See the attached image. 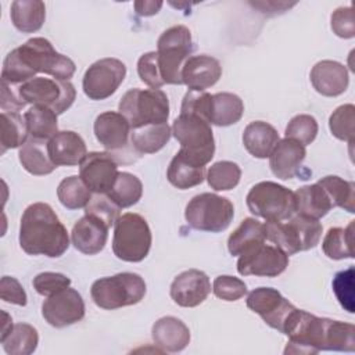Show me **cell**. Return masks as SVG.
<instances>
[{"mask_svg": "<svg viewBox=\"0 0 355 355\" xmlns=\"http://www.w3.org/2000/svg\"><path fill=\"white\" fill-rule=\"evenodd\" d=\"M283 334L288 337L284 354H318L319 351H355V327L351 323L318 318L306 311L294 309Z\"/></svg>", "mask_w": 355, "mask_h": 355, "instance_id": "cell-1", "label": "cell"}, {"mask_svg": "<svg viewBox=\"0 0 355 355\" xmlns=\"http://www.w3.org/2000/svg\"><path fill=\"white\" fill-rule=\"evenodd\" d=\"M75 69V62L55 51L47 39L32 37L7 54L3 62L1 80L19 86L35 78L37 72L51 75L55 79L69 80Z\"/></svg>", "mask_w": 355, "mask_h": 355, "instance_id": "cell-2", "label": "cell"}, {"mask_svg": "<svg viewBox=\"0 0 355 355\" xmlns=\"http://www.w3.org/2000/svg\"><path fill=\"white\" fill-rule=\"evenodd\" d=\"M19 245L29 255L61 257L69 247L65 226L46 202H33L24 211L19 225Z\"/></svg>", "mask_w": 355, "mask_h": 355, "instance_id": "cell-3", "label": "cell"}, {"mask_svg": "<svg viewBox=\"0 0 355 355\" xmlns=\"http://www.w3.org/2000/svg\"><path fill=\"white\" fill-rule=\"evenodd\" d=\"M172 135L180 144L178 151L197 166H205L214 157L215 140L211 123L200 115L180 112L172 123Z\"/></svg>", "mask_w": 355, "mask_h": 355, "instance_id": "cell-4", "label": "cell"}, {"mask_svg": "<svg viewBox=\"0 0 355 355\" xmlns=\"http://www.w3.org/2000/svg\"><path fill=\"white\" fill-rule=\"evenodd\" d=\"M191 32L184 25H173L157 40V60L161 78L168 85H183L182 69L193 53Z\"/></svg>", "mask_w": 355, "mask_h": 355, "instance_id": "cell-5", "label": "cell"}, {"mask_svg": "<svg viewBox=\"0 0 355 355\" xmlns=\"http://www.w3.org/2000/svg\"><path fill=\"white\" fill-rule=\"evenodd\" d=\"M132 129L153 123H166L169 118V100L161 89H130L118 105Z\"/></svg>", "mask_w": 355, "mask_h": 355, "instance_id": "cell-6", "label": "cell"}, {"mask_svg": "<svg viewBox=\"0 0 355 355\" xmlns=\"http://www.w3.org/2000/svg\"><path fill=\"white\" fill-rule=\"evenodd\" d=\"M265 226L266 239L287 255L316 247L323 230L319 219H312L298 214L286 220L266 222Z\"/></svg>", "mask_w": 355, "mask_h": 355, "instance_id": "cell-7", "label": "cell"}, {"mask_svg": "<svg viewBox=\"0 0 355 355\" xmlns=\"http://www.w3.org/2000/svg\"><path fill=\"white\" fill-rule=\"evenodd\" d=\"M146 282L137 273L122 272L97 279L90 288L93 302L103 309H118L139 304L146 295Z\"/></svg>", "mask_w": 355, "mask_h": 355, "instance_id": "cell-8", "label": "cell"}, {"mask_svg": "<svg viewBox=\"0 0 355 355\" xmlns=\"http://www.w3.org/2000/svg\"><path fill=\"white\" fill-rule=\"evenodd\" d=\"M151 230L147 220L135 212L121 215L114 223L112 251L125 262L143 261L151 248Z\"/></svg>", "mask_w": 355, "mask_h": 355, "instance_id": "cell-9", "label": "cell"}, {"mask_svg": "<svg viewBox=\"0 0 355 355\" xmlns=\"http://www.w3.org/2000/svg\"><path fill=\"white\" fill-rule=\"evenodd\" d=\"M247 207L251 214L266 222H280L295 214L294 193L275 182H259L247 194Z\"/></svg>", "mask_w": 355, "mask_h": 355, "instance_id": "cell-10", "label": "cell"}, {"mask_svg": "<svg viewBox=\"0 0 355 355\" xmlns=\"http://www.w3.org/2000/svg\"><path fill=\"white\" fill-rule=\"evenodd\" d=\"M233 216L234 207L232 201L214 193L194 196L184 209L187 223L200 232H223L229 227Z\"/></svg>", "mask_w": 355, "mask_h": 355, "instance_id": "cell-11", "label": "cell"}, {"mask_svg": "<svg viewBox=\"0 0 355 355\" xmlns=\"http://www.w3.org/2000/svg\"><path fill=\"white\" fill-rule=\"evenodd\" d=\"M21 97L26 104L51 108L57 115L67 111L76 96L75 87L69 80L55 78L35 76L18 86Z\"/></svg>", "mask_w": 355, "mask_h": 355, "instance_id": "cell-12", "label": "cell"}, {"mask_svg": "<svg viewBox=\"0 0 355 355\" xmlns=\"http://www.w3.org/2000/svg\"><path fill=\"white\" fill-rule=\"evenodd\" d=\"M126 76L125 64L112 57L93 62L85 72L82 86L90 100H105L116 92Z\"/></svg>", "mask_w": 355, "mask_h": 355, "instance_id": "cell-13", "label": "cell"}, {"mask_svg": "<svg viewBox=\"0 0 355 355\" xmlns=\"http://www.w3.org/2000/svg\"><path fill=\"white\" fill-rule=\"evenodd\" d=\"M288 266V255L276 245L265 243L240 255L237 261V272L241 276L276 277Z\"/></svg>", "mask_w": 355, "mask_h": 355, "instance_id": "cell-14", "label": "cell"}, {"mask_svg": "<svg viewBox=\"0 0 355 355\" xmlns=\"http://www.w3.org/2000/svg\"><path fill=\"white\" fill-rule=\"evenodd\" d=\"M245 304L252 312L258 313L268 326L280 333H283L290 313L295 309L288 300L272 287H258L252 290L247 295Z\"/></svg>", "mask_w": 355, "mask_h": 355, "instance_id": "cell-15", "label": "cell"}, {"mask_svg": "<svg viewBox=\"0 0 355 355\" xmlns=\"http://www.w3.org/2000/svg\"><path fill=\"white\" fill-rule=\"evenodd\" d=\"M118 173V159L111 153H87L79 164V176L94 194H107Z\"/></svg>", "mask_w": 355, "mask_h": 355, "instance_id": "cell-16", "label": "cell"}, {"mask_svg": "<svg viewBox=\"0 0 355 355\" xmlns=\"http://www.w3.org/2000/svg\"><path fill=\"white\" fill-rule=\"evenodd\" d=\"M85 302L75 288H64L43 301L42 315L53 327L71 326L85 316Z\"/></svg>", "mask_w": 355, "mask_h": 355, "instance_id": "cell-17", "label": "cell"}, {"mask_svg": "<svg viewBox=\"0 0 355 355\" xmlns=\"http://www.w3.org/2000/svg\"><path fill=\"white\" fill-rule=\"evenodd\" d=\"M94 135L98 143L111 153L115 158L121 155V151H126L130 147V125L128 119L115 111H105L100 114L94 121ZM133 151V150H132Z\"/></svg>", "mask_w": 355, "mask_h": 355, "instance_id": "cell-18", "label": "cell"}, {"mask_svg": "<svg viewBox=\"0 0 355 355\" xmlns=\"http://www.w3.org/2000/svg\"><path fill=\"white\" fill-rule=\"evenodd\" d=\"M169 293L179 306L194 308L207 300L211 293V282L202 270L189 269L173 279Z\"/></svg>", "mask_w": 355, "mask_h": 355, "instance_id": "cell-19", "label": "cell"}, {"mask_svg": "<svg viewBox=\"0 0 355 355\" xmlns=\"http://www.w3.org/2000/svg\"><path fill=\"white\" fill-rule=\"evenodd\" d=\"M222 75V67L219 61L211 55L200 54L190 55L182 69L183 85L189 90L205 92V89L214 86Z\"/></svg>", "mask_w": 355, "mask_h": 355, "instance_id": "cell-20", "label": "cell"}, {"mask_svg": "<svg viewBox=\"0 0 355 355\" xmlns=\"http://www.w3.org/2000/svg\"><path fill=\"white\" fill-rule=\"evenodd\" d=\"M110 226L101 219L85 214L72 227L71 239L73 247L86 255L98 254L108 239Z\"/></svg>", "mask_w": 355, "mask_h": 355, "instance_id": "cell-21", "label": "cell"}, {"mask_svg": "<svg viewBox=\"0 0 355 355\" xmlns=\"http://www.w3.org/2000/svg\"><path fill=\"white\" fill-rule=\"evenodd\" d=\"M305 155V146L293 139L284 137L277 141L269 155L270 171L276 178L288 180L300 173Z\"/></svg>", "mask_w": 355, "mask_h": 355, "instance_id": "cell-22", "label": "cell"}, {"mask_svg": "<svg viewBox=\"0 0 355 355\" xmlns=\"http://www.w3.org/2000/svg\"><path fill=\"white\" fill-rule=\"evenodd\" d=\"M311 83L313 89L326 97L343 94L349 83L347 68L333 60H323L311 69Z\"/></svg>", "mask_w": 355, "mask_h": 355, "instance_id": "cell-23", "label": "cell"}, {"mask_svg": "<svg viewBox=\"0 0 355 355\" xmlns=\"http://www.w3.org/2000/svg\"><path fill=\"white\" fill-rule=\"evenodd\" d=\"M51 161L58 165L73 166L79 165L85 158L86 144L85 140L72 130L57 132L47 143Z\"/></svg>", "mask_w": 355, "mask_h": 355, "instance_id": "cell-24", "label": "cell"}, {"mask_svg": "<svg viewBox=\"0 0 355 355\" xmlns=\"http://www.w3.org/2000/svg\"><path fill=\"white\" fill-rule=\"evenodd\" d=\"M151 336L157 347L165 352L183 351L190 343L189 327L175 316L158 319L151 329Z\"/></svg>", "mask_w": 355, "mask_h": 355, "instance_id": "cell-25", "label": "cell"}, {"mask_svg": "<svg viewBox=\"0 0 355 355\" xmlns=\"http://www.w3.org/2000/svg\"><path fill=\"white\" fill-rule=\"evenodd\" d=\"M277 141V130L263 121H254L248 123L243 132V144L255 158H268Z\"/></svg>", "mask_w": 355, "mask_h": 355, "instance_id": "cell-26", "label": "cell"}, {"mask_svg": "<svg viewBox=\"0 0 355 355\" xmlns=\"http://www.w3.org/2000/svg\"><path fill=\"white\" fill-rule=\"evenodd\" d=\"M266 226L255 218H245L227 239V250L232 255L240 257L254 247L265 243Z\"/></svg>", "mask_w": 355, "mask_h": 355, "instance_id": "cell-27", "label": "cell"}, {"mask_svg": "<svg viewBox=\"0 0 355 355\" xmlns=\"http://www.w3.org/2000/svg\"><path fill=\"white\" fill-rule=\"evenodd\" d=\"M172 128L168 123H153L130 130V147L136 155L154 154L171 139Z\"/></svg>", "mask_w": 355, "mask_h": 355, "instance_id": "cell-28", "label": "cell"}, {"mask_svg": "<svg viewBox=\"0 0 355 355\" xmlns=\"http://www.w3.org/2000/svg\"><path fill=\"white\" fill-rule=\"evenodd\" d=\"M295 212L312 219H320L333 208L327 193L318 183L300 187L294 193Z\"/></svg>", "mask_w": 355, "mask_h": 355, "instance_id": "cell-29", "label": "cell"}, {"mask_svg": "<svg viewBox=\"0 0 355 355\" xmlns=\"http://www.w3.org/2000/svg\"><path fill=\"white\" fill-rule=\"evenodd\" d=\"M11 22L22 33H32L43 26L46 6L40 0H15L10 10Z\"/></svg>", "mask_w": 355, "mask_h": 355, "instance_id": "cell-30", "label": "cell"}, {"mask_svg": "<svg viewBox=\"0 0 355 355\" xmlns=\"http://www.w3.org/2000/svg\"><path fill=\"white\" fill-rule=\"evenodd\" d=\"M18 157L24 169L35 176L49 175L57 168L50 158L47 143L43 140H28L19 148Z\"/></svg>", "mask_w": 355, "mask_h": 355, "instance_id": "cell-31", "label": "cell"}, {"mask_svg": "<svg viewBox=\"0 0 355 355\" xmlns=\"http://www.w3.org/2000/svg\"><path fill=\"white\" fill-rule=\"evenodd\" d=\"M244 112L243 100L233 93H216L212 94L211 103V125L230 126L239 122Z\"/></svg>", "mask_w": 355, "mask_h": 355, "instance_id": "cell-32", "label": "cell"}, {"mask_svg": "<svg viewBox=\"0 0 355 355\" xmlns=\"http://www.w3.org/2000/svg\"><path fill=\"white\" fill-rule=\"evenodd\" d=\"M166 178L176 189L186 190L202 183L205 178V166H197L176 153L169 162Z\"/></svg>", "mask_w": 355, "mask_h": 355, "instance_id": "cell-33", "label": "cell"}, {"mask_svg": "<svg viewBox=\"0 0 355 355\" xmlns=\"http://www.w3.org/2000/svg\"><path fill=\"white\" fill-rule=\"evenodd\" d=\"M29 136L35 140H50L58 132L57 114L49 108L42 105H32L24 115Z\"/></svg>", "mask_w": 355, "mask_h": 355, "instance_id": "cell-34", "label": "cell"}, {"mask_svg": "<svg viewBox=\"0 0 355 355\" xmlns=\"http://www.w3.org/2000/svg\"><path fill=\"white\" fill-rule=\"evenodd\" d=\"M354 220L347 227H330L326 233L322 248L330 259L354 258Z\"/></svg>", "mask_w": 355, "mask_h": 355, "instance_id": "cell-35", "label": "cell"}, {"mask_svg": "<svg viewBox=\"0 0 355 355\" xmlns=\"http://www.w3.org/2000/svg\"><path fill=\"white\" fill-rule=\"evenodd\" d=\"M0 341L8 355H29L36 351L39 334L33 326L28 323H17Z\"/></svg>", "mask_w": 355, "mask_h": 355, "instance_id": "cell-36", "label": "cell"}, {"mask_svg": "<svg viewBox=\"0 0 355 355\" xmlns=\"http://www.w3.org/2000/svg\"><path fill=\"white\" fill-rule=\"evenodd\" d=\"M327 193L331 205L340 207L349 214L355 212V183L336 175H329L318 182Z\"/></svg>", "mask_w": 355, "mask_h": 355, "instance_id": "cell-37", "label": "cell"}, {"mask_svg": "<svg viewBox=\"0 0 355 355\" xmlns=\"http://www.w3.org/2000/svg\"><path fill=\"white\" fill-rule=\"evenodd\" d=\"M143 194L141 180L129 172H119L112 189L107 196L119 207L129 208L135 205Z\"/></svg>", "mask_w": 355, "mask_h": 355, "instance_id": "cell-38", "label": "cell"}, {"mask_svg": "<svg viewBox=\"0 0 355 355\" xmlns=\"http://www.w3.org/2000/svg\"><path fill=\"white\" fill-rule=\"evenodd\" d=\"M28 136L29 130L24 116L18 112H1V154L10 148L22 147Z\"/></svg>", "mask_w": 355, "mask_h": 355, "instance_id": "cell-39", "label": "cell"}, {"mask_svg": "<svg viewBox=\"0 0 355 355\" xmlns=\"http://www.w3.org/2000/svg\"><path fill=\"white\" fill-rule=\"evenodd\" d=\"M60 202L68 209L85 208L92 200V191L80 179V176H68L62 179L57 187Z\"/></svg>", "mask_w": 355, "mask_h": 355, "instance_id": "cell-40", "label": "cell"}, {"mask_svg": "<svg viewBox=\"0 0 355 355\" xmlns=\"http://www.w3.org/2000/svg\"><path fill=\"white\" fill-rule=\"evenodd\" d=\"M241 178V169L236 162L219 161L212 164L207 172V180L211 189L226 191L234 189Z\"/></svg>", "mask_w": 355, "mask_h": 355, "instance_id": "cell-41", "label": "cell"}, {"mask_svg": "<svg viewBox=\"0 0 355 355\" xmlns=\"http://www.w3.org/2000/svg\"><path fill=\"white\" fill-rule=\"evenodd\" d=\"M329 128L331 135L338 139L354 143L355 133V107L354 104H344L337 107L329 118Z\"/></svg>", "mask_w": 355, "mask_h": 355, "instance_id": "cell-42", "label": "cell"}, {"mask_svg": "<svg viewBox=\"0 0 355 355\" xmlns=\"http://www.w3.org/2000/svg\"><path fill=\"white\" fill-rule=\"evenodd\" d=\"M318 129V122L312 115L300 114L293 116L286 126V137L293 139L302 146H308L316 139Z\"/></svg>", "mask_w": 355, "mask_h": 355, "instance_id": "cell-43", "label": "cell"}, {"mask_svg": "<svg viewBox=\"0 0 355 355\" xmlns=\"http://www.w3.org/2000/svg\"><path fill=\"white\" fill-rule=\"evenodd\" d=\"M119 209L121 208L107 194H94L85 207V214L101 219L111 227L119 218Z\"/></svg>", "mask_w": 355, "mask_h": 355, "instance_id": "cell-44", "label": "cell"}, {"mask_svg": "<svg viewBox=\"0 0 355 355\" xmlns=\"http://www.w3.org/2000/svg\"><path fill=\"white\" fill-rule=\"evenodd\" d=\"M354 276L355 270L349 266L345 270L336 273L333 279V291L340 301L341 306L345 308L349 313H354Z\"/></svg>", "mask_w": 355, "mask_h": 355, "instance_id": "cell-45", "label": "cell"}, {"mask_svg": "<svg viewBox=\"0 0 355 355\" xmlns=\"http://www.w3.org/2000/svg\"><path fill=\"white\" fill-rule=\"evenodd\" d=\"M214 294L223 301H237L247 293L245 283L234 276L220 275L214 280Z\"/></svg>", "mask_w": 355, "mask_h": 355, "instance_id": "cell-46", "label": "cell"}, {"mask_svg": "<svg viewBox=\"0 0 355 355\" xmlns=\"http://www.w3.org/2000/svg\"><path fill=\"white\" fill-rule=\"evenodd\" d=\"M32 284L37 294L50 297V295L69 287L71 279L68 276H65L62 273H57V272H42L33 277Z\"/></svg>", "mask_w": 355, "mask_h": 355, "instance_id": "cell-47", "label": "cell"}, {"mask_svg": "<svg viewBox=\"0 0 355 355\" xmlns=\"http://www.w3.org/2000/svg\"><path fill=\"white\" fill-rule=\"evenodd\" d=\"M137 73L143 83L150 86L151 89H159L164 86V80L159 73L157 51L144 53L137 61Z\"/></svg>", "mask_w": 355, "mask_h": 355, "instance_id": "cell-48", "label": "cell"}, {"mask_svg": "<svg viewBox=\"0 0 355 355\" xmlns=\"http://www.w3.org/2000/svg\"><path fill=\"white\" fill-rule=\"evenodd\" d=\"M331 31L343 39L355 36V19L352 7H338L331 14Z\"/></svg>", "mask_w": 355, "mask_h": 355, "instance_id": "cell-49", "label": "cell"}, {"mask_svg": "<svg viewBox=\"0 0 355 355\" xmlns=\"http://www.w3.org/2000/svg\"><path fill=\"white\" fill-rule=\"evenodd\" d=\"M0 297L4 302L25 306L28 302L26 293L21 283L11 276H3L0 280Z\"/></svg>", "mask_w": 355, "mask_h": 355, "instance_id": "cell-50", "label": "cell"}, {"mask_svg": "<svg viewBox=\"0 0 355 355\" xmlns=\"http://www.w3.org/2000/svg\"><path fill=\"white\" fill-rule=\"evenodd\" d=\"M26 105L25 100L19 94V89L15 85L1 80V100L0 107L3 112H18Z\"/></svg>", "mask_w": 355, "mask_h": 355, "instance_id": "cell-51", "label": "cell"}, {"mask_svg": "<svg viewBox=\"0 0 355 355\" xmlns=\"http://www.w3.org/2000/svg\"><path fill=\"white\" fill-rule=\"evenodd\" d=\"M255 8H258L263 14H276V12H283L287 8L293 7L295 3H284V1H258V3H250Z\"/></svg>", "mask_w": 355, "mask_h": 355, "instance_id": "cell-52", "label": "cell"}, {"mask_svg": "<svg viewBox=\"0 0 355 355\" xmlns=\"http://www.w3.org/2000/svg\"><path fill=\"white\" fill-rule=\"evenodd\" d=\"M135 10L141 17H150L157 14L161 7L162 1H154V0H144V1H135Z\"/></svg>", "mask_w": 355, "mask_h": 355, "instance_id": "cell-53", "label": "cell"}]
</instances>
